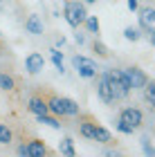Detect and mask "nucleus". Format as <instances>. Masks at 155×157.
I'll return each mask as SVG.
<instances>
[{"label": "nucleus", "mask_w": 155, "mask_h": 157, "mask_svg": "<svg viewBox=\"0 0 155 157\" xmlns=\"http://www.w3.org/2000/svg\"><path fill=\"white\" fill-rule=\"evenodd\" d=\"M117 128H119L122 132H133V128H130V126H126L124 121H119V126H117Z\"/></svg>", "instance_id": "obj_23"}, {"label": "nucleus", "mask_w": 155, "mask_h": 157, "mask_svg": "<svg viewBox=\"0 0 155 157\" xmlns=\"http://www.w3.org/2000/svg\"><path fill=\"white\" fill-rule=\"evenodd\" d=\"M153 45H155V32H153Z\"/></svg>", "instance_id": "obj_27"}, {"label": "nucleus", "mask_w": 155, "mask_h": 157, "mask_svg": "<svg viewBox=\"0 0 155 157\" xmlns=\"http://www.w3.org/2000/svg\"><path fill=\"white\" fill-rule=\"evenodd\" d=\"M119 121H124L130 128H137V126H142V112L135 110V108H126L122 112V117H119Z\"/></svg>", "instance_id": "obj_6"}, {"label": "nucleus", "mask_w": 155, "mask_h": 157, "mask_svg": "<svg viewBox=\"0 0 155 157\" xmlns=\"http://www.w3.org/2000/svg\"><path fill=\"white\" fill-rule=\"evenodd\" d=\"M92 139H97V141H110V132L106 130V128H97V126H95V135H92Z\"/></svg>", "instance_id": "obj_13"}, {"label": "nucleus", "mask_w": 155, "mask_h": 157, "mask_svg": "<svg viewBox=\"0 0 155 157\" xmlns=\"http://www.w3.org/2000/svg\"><path fill=\"white\" fill-rule=\"evenodd\" d=\"M43 155H45V146L41 141H32L27 146V157H43Z\"/></svg>", "instance_id": "obj_11"}, {"label": "nucleus", "mask_w": 155, "mask_h": 157, "mask_svg": "<svg viewBox=\"0 0 155 157\" xmlns=\"http://www.w3.org/2000/svg\"><path fill=\"white\" fill-rule=\"evenodd\" d=\"M86 25H88V29L92 32V34H99V20H97L95 16H90V18H86Z\"/></svg>", "instance_id": "obj_16"}, {"label": "nucleus", "mask_w": 155, "mask_h": 157, "mask_svg": "<svg viewBox=\"0 0 155 157\" xmlns=\"http://www.w3.org/2000/svg\"><path fill=\"white\" fill-rule=\"evenodd\" d=\"M106 78H108L112 99H124V97L130 92V85H128V81H126L124 72H119V70H112V72L106 74Z\"/></svg>", "instance_id": "obj_1"}, {"label": "nucleus", "mask_w": 155, "mask_h": 157, "mask_svg": "<svg viewBox=\"0 0 155 157\" xmlns=\"http://www.w3.org/2000/svg\"><path fill=\"white\" fill-rule=\"evenodd\" d=\"M38 121L41 124H47V126H52V128H59L61 124L56 119H52V117H47V115H38Z\"/></svg>", "instance_id": "obj_18"}, {"label": "nucleus", "mask_w": 155, "mask_h": 157, "mask_svg": "<svg viewBox=\"0 0 155 157\" xmlns=\"http://www.w3.org/2000/svg\"><path fill=\"white\" fill-rule=\"evenodd\" d=\"M72 65H74V70L79 72L81 76H86V78H92L95 74H97V65L90 59H86V56H74L72 59Z\"/></svg>", "instance_id": "obj_4"}, {"label": "nucleus", "mask_w": 155, "mask_h": 157, "mask_svg": "<svg viewBox=\"0 0 155 157\" xmlns=\"http://www.w3.org/2000/svg\"><path fill=\"white\" fill-rule=\"evenodd\" d=\"M86 2H95V0H86Z\"/></svg>", "instance_id": "obj_28"}, {"label": "nucleus", "mask_w": 155, "mask_h": 157, "mask_svg": "<svg viewBox=\"0 0 155 157\" xmlns=\"http://www.w3.org/2000/svg\"><path fill=\"white\" fill-rule=\"evenodd\" d=\"M124 76H126V81H128L130 88H144V85H146V76H144L142 70H137V67L124 70Z\"/></svg>", "instance_id": "obj_5"}, {"label": "nucleus", "mask_w": 155, "mask_h": 157, "mask_svg": "<svg viewBox=\"0 0 155 157\" xmlns=\"http://www.w3.org/2000/svg\"><path fill=\"white\" fill-rule=\"evenodd\" d=\"M18 153H20V155H25V157H27V146H20V148H18Z\"/></svg>", "instance_id": "obj_26"}, {"label": "nucleus", "mask_w": 155, "mask_h": 157, "mask_svg": "<svg viewBox=\"0 0 155 157\" xmlns=\"http://www.w3.org/2000/svg\"><path fill=\"white\" fill-rule=\"evenodd\" d=\"M9 141H11V130L0 124V144H9Z\"/></svg>", "instance_id": "obj_15"}, {"label": "nucleus", "mask_w": 155, "mask_h": 157, "mask_svg": "<svg viewBox=\"0 0 155 157\" xmlns=\"http://www.w3.org/2000/svg\"><path fill=\"white\" fill-rule=\"evenodd\" d=\"M124 36L128 38V40H137V38H139V32H137V29H133V27H128V29L124 32Z\"/></svg>", "instance_id": "obj_22"}, {"label": "nucleus", "mask_w": 155, "mask_h": 157, "mask_svg": "<svg viewBox=\"0 0 155 157\" xmlns=\"http://www.w3.org/2000/svg\"><path fill=\"white\" fill-rule=\"evenodd\" d=\"M144 153H146V155H155V148L149 146V144H144Z\"/></svg>", "instance_id": "obj_24"}, {"label": "nucleus", "mask_w": 155, "mask_h": 157, "mask_svg": "<svg viewBox=\"0 0 155 157\" xmlns=\"http://www.w3.org/2000/svg\"><path fill=\"white\" fill-rule=\"evenodd\" d=\"M52 61H54L56 70H59V72H63V56H61L59 52H52Z\"/></svg>", "instance_id": "obj_20"}, {"label": "nucleus", "mask_w": 155, "mask_h": 157, "mask_svg": "<svg viewBox=\"0 0 155 157\" xmlns=\"http://www.w3.org/2000/svg\"><path fill=\"white\" fill-rule=\"evenodd\" d=\"M139 25L144 32L153 34L155 32V9H142L139 11Z\"/></svg>", "instance_id": "obj_7"}, {"label": "nucleus", "mask_w": 155, "mask_h": 157, "mask_svg": "<svg viewBox=\"0 0 155 157\" xmlns=\"http://www.w3.org/2000/svg\"><path fill=\"white\" fill-rule=\"evenodd\" d=\"M25 29L29 34H43V23H41V18L38 16H29L27 23H25Z\"/></svg>", "instance_id": "obj_9"}, {"label": "nucleus", "mask_w": 155, "mask_h": 157, "mask_svg": "<svg viewBox=\"0 0 155 157\" xmlns=\"http://www.w3.org/2000/svg\"><path fill=\"white\" fill-rule=\"evenodd\" d=\"M144 90H146V99L155 105V83H151V85H144Z\"/></svg>", "instance_id": "obj_19"}, {"label": "nucleus", "mask_w": 155, "mask_h": 157, "mask_svg": "<svg viewBox=\"0 0 155 157\" xmlns=\"http://www.w3.org/2000/svg\"><path fill=\"white\" fill-rule=\"evenodd\" d=\"M61 153H63V155H70V157L74 155V146H72V139H63V141H61Z\"/></svg>", "instance_id": "obj_14"}, {"label": "nucleus", "mask_w": 155, "mask_h": 157, "mask_svg": "<svg viewBox=\"0 0 155 157\" xmlns=\"http://www.w3.org/2000/svg\"><path fill=\"white\" fill-rule=\"evenodd\" d=\"M0 88L2 90H11L14 88V78L7 76V74H0Z\"/></svg>", "instance_id": "obj_17"}, {"label": "nucleus", "mask_w": 155, "mask_h": 157, "mask_svg": "<svg viewBox=\"0 0 155 157\" xmlns=\"http://www.w3.org/2000/svg\"><path fill=\"white\" fill-rule=\"evenodd\" d=\"M128 9H133V11L137 9V0H128Z\"/></svg>", "instance_id": "obj_25"}, {"label": "nucleus", "mask_w": 155, "mask_h": 157, "mask_svg": "<svg viewBox=\"0 0 155 157\" xmlns=\"http://www.w3.org/2000/svg\"><path fill=\"white\" fill-rule=\"evenodd\" d=\"M29 110L34 112V115H47V103L43 101V99H32L29 101Z\"/></svg>", "instance_id": "obj_10"}, {"label": "nucleus", "mask_w": 155, "mask_h": 157, "mask_svg": "<svg viewBox=\"0 0 155 157\" xmlns=\"http://www.w3.org/2000/svg\"><path fill=\"white\" fill-rule=\"evenodd\" d=\"M86 18H88V13L83 9V5H79V2H68L65 5V20L72 27H79L81 23H86Z\"/></svg>", "instance_id": "obj_3"}, {"label": "nucleus", "mask_w": 155, "mask_h": 157, "mask_svg": "<svg viewBox=\"0 0 155 157\" xmlns=\"http://www.w3.org/2000/svg\"><path fill=\"white\" fill-rule=\"evenodd\" d=\"M99 97L103 101H112V92H110V85H108V78L106 76L99 81Z\"/></svg>", "instance_id": "obj_12"}, {"label": "nucleus", "mask_w": 155, "mask_h": 157, "mask_svg": "<svg viewBox=\"0 0 155 157\" xmlns=\"http://www.w3.org/2000/svg\"><path fill=\"white\" fill-rule=\"evenodd\" d=\"M47 108H50L52 112H56V115H79V105H76L72 99H61V97H54L50 103H47Z\"/></svg>", "instance_id": "obj_2"}, {"label": "nucleus", "mask_w": 155, "mask_h": 157, "mask_svg": "<svg viewBox=\"0 0 155 157\" xmlns=\"http://www.w3.org/2000/svg\"><path fill=\"white\" fill-rule=\"evenodd\" d=\"M81 135L92 137V135H95V126H92V124H83V126H81Z\"/></svg>", "instance_id": "obj_21"}, {"label": "nucleus", "mask_w": 155, "mask_h": 157, "mask_svg": "<svg viewBox=\"0 0 155 157\" xmlns=\"http://www.w3.org/2000/svg\"><path fill=\"white\" fill-rule=\"evenodd\" d=\"M45 67V59H43V54H29L27 56V70H29L32 74H38L41 70Z\"/></svg>", "instance_id": "obj_8"}]
</instances>
